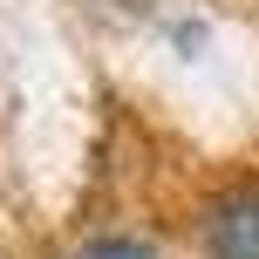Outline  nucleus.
<instances>
[{"label": "nucleus", "mask_w": 259, "mask_h": 259, "mask_svg": "<svg viewBox=\"0 0 259 259\" xmlns=\"http://www.w3.org/2000/svg\"><path fill=\"white\" fill-rule=\"evenodd\" d=\"M205 246L211 259H259V184L225 191L205 219Z\"/></svg>", "instance_id": "1"}, {"label": "nucleus", "mask_w": 259, "mask_h": 259, "mask_svg": "<svg viewBox=\"0 0 259 259\" xmlns=\"http://www.w3.org/2000/svg\"><path fill=\"white\" fill-rule=\"evenodd\" d=\"M82 259H157V252L137 239H96V246H82Z\"/></svg>", "instance_id": "2"}]
</instances>
